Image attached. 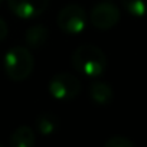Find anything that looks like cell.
I'll list each match as a JSON object with an SVG mask.
<instances>
[{
	"label": "cell",
	"mask_w": 147,
	"mask_h": 147,
	"mask_svg": "<svg viewBox=\"0 0 147 147\" xmlns=\"http://www.w3.org/2000/svg\"><path fill=\"white\" fill-rule=\"evenodd\" d=\"M72 66L78 71L82 77L87 78H98L101 77L107 68L105 53L90 43L78 46L72 53Z\"/></svg>",
	"instance_id": "cell-1"
},
{
	"label": "cell",
	"mask_w": 147,
	"mask_h": 147,
	"mask_svg": "<svg viewBox=\"0 0 147 147\" xmlns=\"http://www.w3.org/2000/svg\"><path fill=\"white\" fill-rule=\"evenodd\" d=\"M3 66L9 80L15 82H20L28 80L32 75L35 59L28 48L15 46L6 52L3 59Z\"/></svg>",
	"instance_id": "cell-2"
},
{
	"label": "cell",
	"mask_w": 147,
	"mask_h": 147,
	"mask_svg": "<svg viewBox=\"0 0 147 147\" xmlns=\"http://www.w3.org/2000/svg\"><path fill=\"white\" fill-rule=\"evenodd\" d=\"M58 26L68 35H80L87 28V12L80 5H68L58 13Z\"/></svg>",
	"instance_id": "cell-3"
},
{
	"label": "cell",
	"mask_w": 147,
	"mask_h": 147,
	"mask_svg": "<svg viewBox=\"0 0 147 147\" xmlns=\"http://www.w3.org/2000/svg\"><path fill=\"white\" fill-rule=\"evenodd\" d=\"M49 94L59 101H71L81 91L80 80L68 72H61L53 75L48 85Z\"/></svg>",
	"instance_id": "cell-4"
},
{
	"label": "cell",
	"mask_w": 147,
	"mask_h": 147,
	"mask_svg": "<svg viewBox=\"0 0 147 147\" xmlns=\"http://www.w3.org/2000/svg\"><path fill=\"white\" fill-rule=\"evenodd\" d=\"M120 20V10L115 5L104 2L94 6L91 10V25L100 30H108L114 28Z\"/></svg>",
	"instance_id": "cell-5"
},
{
	"label": "cell",
	"mask_w": 147,
	"mask_h": 147,
	"mask_svg": "<svg viewBox=\"0 0 147 147\" xmlns=\"http://www.w3.org/2000/svg\"><path fill=\"white\" fill-rule=\"evenodd\" d=\"M9 9L15 16L23 20L39 18L49 5V0H7Z\"/></svg>",
	"instance_id": "cell-6"
},
{
	"label": "cell",
	"mask_w": 147,
	"mask_h": 147,
	"mask_svg": "<svg viewBox=\"0 0 147 147\" xmlns=\"http://www.w3.org/2000/svg\"><path fill=\"white\" fill-rule=\"evenodd\" d=\"M90 97L92 102L97 105H108L114 98V92H113V88L107 82L94 81L90 85Z\"/></svg>",
	"instance_id": "cell-7"
},
{
	"label": "cell",
	"mask_w": 147,
	"mask_h": 147,
	"mask_svg": "<svg viewBox=\"0 0 147 147\" xmlns=\"http://www.w3.org/2000/svg\"><path fill=\"white\" fill-rule=\"evenodd\" d=\"M9 144L12 147H33L35 144V134L33 130L29 125H20L18 127L9 140Z\"/></svg>",
	"instance_id": "cell-8"
},
{
	"label": "cell",
	"mask_w": 147,
	"mask_h": 147,
	"mask_svg": "<svg viewBox=\"0 0 147 147\" xmlns=\"http://www.w3.org/2000/svg\"><path fill=\"white\" fill-rule=\"evenodd\" d=\"M58 124H59V118L53 113H40L35 121L36 130L45 137L52 136L56 131Z\"/></svg>",
	"instance_id": "cell-9"
},
{
	"label": "cell",
	"mask_w": 147,
	"mask_h": 147,
	"mask_svg": "<svg viewBox=\"0 0 147 147\" xmlns=\"http://www.w3.org/2000/svg\"><path fill=\"white\" fill-rule=\"evenodd\" d=\"M48 28L43 26V25H33L28 29L26 35H25V39H26V43L30 46V48H40L42 45L46 43L48 40Z\"/></svg>",
	"instance_id": "cell-10"
},
{
	"label": "cell",
	"mask_w": 147,
	"mask_h": 147,
	"mask_svg": "<svg viewBox=\"0 0 147 147\" xmlns=\"http://www.w3.org/2000/svg\"><path fill=\"white\" fill-rule=\"evenodd\" d=\"M123 7L136 18L147 15V0H121Z\"/></svg>",
	"instance_id": "cell-11"
},
{
	"label": "cell",
	"mask_w": 147,
	"mask_h": 147,
	"mask_svg": "<svg viewBox=\"0 0 147 147\" xmlns=\"http://www.w3.org/2000/svg\"><path fill=\"white\" fill-rule=\"evenodd\" d=\"M104 146L105 147H134V141H131L124 136H113L105 141Z\"/></svg>",
	"instance_id": "cell-12"
},
{
	"label": "cell",
	"mask_w": 147,
	"mask_h": 147,
	"mask_svg": "<svg viewBox=\"0 0 147 147\" xmlns=\"http://www.w3.org/2000/svg\"><path fill=\"white\" fill-rule=\"evenodd\" d=\"M7 32H9L7 23L5 22V19H3V18H0V42H2V40L7 36Z\"/></svg>",
	"instance_id": "cell-13"
},
{
	"label": "cell",
	"mask_w": 147,
	"mask_h": 147,
	"mask_svg": "<svg viewBox=\"0 0 147 147\" xmlns=\"http://www.w3.org/2000/svg\"><path fill=\"white\" fill-rule=\"evenodd\" d=\"M0 147H3V144H0Z\"/></svg>",
	"instance_id": "cell-14"
},
{
	"label": "cell",
	"mask_w": 147,
	"mask_h": 147,
	"mask_svg": "<svg viewBox=\"0 0 147 147\" xmlns=\"http://www.w3.org/2000/svg\"><path fill=\"white\" fill-rule=\"evenodd\" d=\"M0 3H2V0H0Z\"/></svg>",
	"instance_id": "cell-15"
}]
</instances>
